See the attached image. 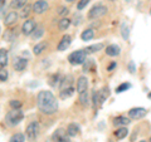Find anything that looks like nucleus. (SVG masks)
I'll use <instances>...</instances> for the list:
<instances>
[{
    "label": "nucleus",
    "mask_w": 151,
    "mask_h": 142,
    "mask_svg": "<svg viewBox=\"0 0 151 142\" xmlns=\"http://www.w3.org/2000/svg\"><path fill=\"white\" fill-rule=\"evenodd\" d=\"M37 106L44 115H53L58 110V102L54 94L49 91H40L37 96Z\"/></svg>",
    "instance_id": "1"
},
{
    "label": "nucleus",
    "mask_w": 151,
    "mask_h": 142,
    "mask_svg": "<svg viewBox=\"0 0 151 142\" xmlns=\"http://www.w3.org/2000/svg\"><path fill=\"white\" fill-rule=\"evenodd\" d=\"M86 55L87 53L84 50H76L73 53H70L68 57V60L70 64L77 65V64H83L86 62Z\"/></svg>",
    "instance_id": "2"
},
{
    "label": "nucleus",
    "mask_w": 151,
    "mask_h": 142,
    "mask_svg": "<svg viewBox=\"0 0 151 142\" xmlns=\"http://www.w3.org/2000/svg\"><path fill=\"white\" fill-rule=\"evenodd\" d=\"M23 118H24V115H23V112L22 111H19V110H13L12 112H9L6 117H5V120L6 122L10 126H15L18 125L19 122H22L23 121Z\"/></svg>",
    "instance_id": "3"
},
{
    "label": "nucleus",
    "mask_w": 151,
    "mask_h": 142,
    "mask_svg": "<svg viewBox=\"0 0 151 142\" xmlns=\"http://www.w3.org/2000/svg\"><path fill=\"white\" fill-rule=\"evenodd\" d=\"M38 133H39V125H38V122H35V121L30 122L25 130V135L28 137V140H30V141L35 140Z\"/></svg>",
    "instance_id": "4"
},
{
    "label": "nucleus",
    "mask_w": 151,
    "mask_h": 142,
    "mask_svg": "<svg viewBox=\"0 0 151 142\" xmlns=\"http://www.w3.org/2000/svg\"><path fill=\"white\" fill-rule=\"evenodd\" d=\"M106 13H107V8L105 5H96V6H93L91 10H89L88 16L91 19H97V18L103 16Z\"/></svg>",
    "instance_id": "5"
},
{
    "label": "nucleus",
    "mask_w": 151,
    "mask_h": 142,
    "mask_svg": "<svg viewBox=\"0 0 151 142\" xmlns=\"http://www.w3.org/2000/svg\"><path fill=\"white\" fill-rule=\"evenodd\" d=\"M37 29V25L34 20H32V19H28V20H25L24 23H23L22 25V32L24 35H30L33 34V32H34Z\"/></svg>",
    "instance_id": "6"
},
{
    "label": "nucleus",
    "mask_w": 151,
    "mask_h": 142,
    "mask_svg": "<svg viewBox=\"0 0 151 142\" xmlns=\"http://www.w3.org/2000/svg\"><path fill=\"white\" fill-rule=\"evenodd\" d=\"M146 115V110L142 107H136V108H131L129 111V116L132 120H140Z\"/></svg>",
    "instance_id": "7"
},
{
    "label": "nucleus",
    "mask_w": 151,
    "mask_h": 142,
    "mask_svg": "<svg viewBox=\"0 0 151 142\" xmlns=\"http://www.w3.org/2000/svg\"><path fill=\"white\" fill-rule=\"evenodd\" d=\"M45 10H48V3L45 0H38V1L34 3V5H33V11L37 14H42Z\"/></svg>",
    "instance_id": "8"
},
{
    "label": "nucleus",
    "mask_w": 151,
    "mask_h": 142,
    "mask_svg": "<svg viewBox=\"0 0 151 142\" xmlns=\"http://www.w3.org/2000/svg\"><path fill=\"white\" fill-rule=\"evenodd\" d=\"M28 65V60L24 59V58H20V57H17L15 59H14V64L13 67L15 70H18V72H22V70H24L27 68Z\"/></svg>",
    "instance_id": "9"
},
{
    "label": "nucleus",
    "mask_w": 151,
    "mask_h": 142,
    "mask_svg": "<svg viewBox=\"0 0 151 142\" xmlns=\"http://www.w3.org/2000/svg\"><path fill=\"white\" fill-rule=\"evenodd\" d=\"M87 88H88V79L82 75V77H79L78 80H77V92L81 94L83 92H87Z\"/></svg>",
    "instance_id": "10"
},
{
    "label": "nucleus",
    "mask_w": 151,
    "mask_h": 142,
    "mask_svg": "<svg viewBox=\"0 0 151 142\" xmlns=\"http://www.w3.org/2000/svg\"><path fill=\"white\" fill-rule=\"evenodd\" d=\"M70 42H72L70 37H69V35H64L62 39H60L58 47H57V49H58L59 52H63V50H65V49H68L69 45H70Z\"/></svg>",
    "instance_id": "11"
},
{
    "label": "nucleus",
    "mask_w": 151,
    "mask_h": 142,
    "mask_svg": "<svg viewBox=\"0 0 151 142\" xmlns=\"http://www.w3.org/2000/svg\"><path fill=\"white\" fill-rule=\"evenodd\" d=\"M52 138H53V142H69V140L65 137V132H63L62 130H57Z\"/></svg>",
    "instance_id": "12"
},
{
    "label": "nucleus",
    "mask_w": 151,
    "mask_h": 142,
    "mask_svg": "<svg viewBox=\"0 0 151 142\" xmlns=\"http://www.w3.org/2000/svg\"><path fill=\"white\" fill-rule=\"evenodd\" d=\"M120 52H121V49H120V47L117 45V44H111V45H108L107 48H106V54L110 55V57L119 55Z\"/></svg>",
    "instance_id": "13"
},
{
    "label": "nucleus",
    "mask_w": 151,
    "mask_h": 142,
    "mask_svg": "<svg viewBox=\"0 0 151 142\" xmlns=\"http://www.w3.org/2000/svg\"><path fill=\"white\" fill-rule=\"evenodd\" d=\"M47 47H48V43H47V42H39V43H37L34 45V48H33V53H34L35 55H39L45 50Z\"/></svg>",
    "instance_id": "14"
},
{
    "label": "nucleus",
    "mask_w": 151,
    "mask_h": 142,
    "mask_svg": "<svg viewBox=\"0 0 151 142\" xmlns=\"http://www.w3.org/2000/svg\"><path fill=\"white\" fill-rule=\"evenodd\" d=\"M17 19H18V14L17 11H10V13H8V15L5 16V19H4V23H5V25H12L14 24V23L17 22Z\"/></svg>",
    "instance_id": "15"
},
{
    "label": "nucleus",
    "mask_w": 151,
    "mask_h": 142,
    "mask_svg": "<svg viewBox=\"0 0 151 142\" xmlns=\"http://www.w3.org/2000/svg\"><path fill=\"white\" fill-rule=\"evenodd\" d=\"M130 123V120L127 117H124V116H119V117H116L115 120H113V125L115 126H127Z\"/></svg>",
    "instance_id": "16"
},
{
    "label": "nucleus",
    "mask_w": 151,
    "mask_h": 142,
    "mask_svg": "<svg viewBox=\"0 0 151 142\" xmlns=\"http://www.w3.org/2000/svg\"><path fill=\"white\" fill-rule=\"evenodd\" d=\"M79 133V127L76 125V123H70L68 125L67 127V135L70 136V137H74V136H77Z\"/></svg>",
    "instance_id": "17"
},
{
    "label": "nucleus",
    "mask_w": 151,
    "mask_h": 142,
    "mask_svg": "<svg viewBox=\"0 0 151 142\" xmlns=\"http://www.w3.org/2000/svg\"><path fill=\"white\" fill-rule=\"evenodd\" d=\"M8 64V50L0 49V68L5 67Z\"/></svg>",
    "instance_id": "18"
},
{
    "label": "nucleus",
    "mask_w": 151,
    "mask_h": 142,
    "mask_svg": "<svg viewBox=\"0 0 151 142\" xmlns=\"http://www.w3.org/2000/svg\"><path fill=\"white\" fill-rule=\"evenodd\" d=\"M127 135H129V130H127L126 127H120V128H119V130H116V132H115V136H116V138H117V140L125 138Z\"/></svg>",
    "instance_id": "19"
},
{
    "label": "nucleus",
    "mask_w": 151,
    "mask_h": 142,
    "mask_svg": "<svg viewBox=\"0 0 151 142\" xmlns=\"http://www.w3.org/2000/svg\"><path fill=\"white\" fill-rule=\"evenodd\" d=\"M103 45L102 43H98V44H93V45H89V47H87L86 49H84V52L86 53H96V52H98V50H101V49H103Z\"/></svg>",
    "instance_id": "20"
},
{
    "label": "nucleus",
    "mask_w": 151,
    "mask_h": 142,
    "mask_svg": "<svg viewBox=\"0 0 151 142\" xmlns=\"http://www.w3.org/2000/svg\"><path fill=\"white\" fill-rule=\"evenodd\" d=\"M121 35H122V38H124L125 40H129V38H130V28H129V25H127L126 23H122V25H121Z\"/></svg>",
    "instance_id": "21"
},
{
    "label": "nucleus",
    "mask_w": 151,
    "mask_h": 142,
    "mask_svg": "<svg viewBox=\"0 0 151 142\" xmlns=\"http://www.w3.org/2000/svg\"><path fill=\"white\" fill-rule=\"evenodd\" d=\"M94 37V32L92 29H86L82 34H81V38H82V40L84 42H88V40H91L92 38Z\"/></svg>",
    "instance_id": "22"
},
{
    "label": "nucleus",
    "mask_w": 151,
    "mask_h": 142,
    "mask_svg": "<svg viewBox=\"0 0 151 142\" xmlns=\"http://www.w3.org/2000/svg\"><path fill=\"white\" fill-rule=\"evenodd\" d=\"M74 93V88H72V87H69V88H65V89H62L60 91V98L62 99H65V98H68V97H70L72 94Z\"/></svg>",
    "instance_id": "23"
},
{
    "label": "nucleus",
    "mask_w": 151,
    "mask_h": 142,
    "mask_svg": "<svg viewBox=\"0 0 151 142\" xmlns=\"http://www.w3.org/2000/svg\"><path fill=\"white\" fill-rule=\"evenodd\" d=\"M70 83H72V77H70V75H65L62 80V83H60V91L65 89V88H69Z\"/></svg>",
    "instance_id": "24"
},
{
    "label": "nucleus",
    "mask_w": 151,
    "mask_h": 142,
    "mask_svg": "<svg viewBox=\"0 0 151 142\" xmlns=\"http://www.w3.org/2000/svg\"><path fill=\"white\" fill-rule=\"evenodd\" d=\"M27 1H28V0H13L12 8H14V9L23 8V6H25V5H27Z\"/></svg>",
    "instance_id": "25"
},
{
    "label": "nucleus",
    "mask_w": 151,
    "mask_h": 142,
    "mask_svg": "<svg viewBox=\"0 0 151 142\" xmlns=\"http://www.w3.org/2000/svg\"><path fill=\"white\" fill-rule=\"evenodd\" d=\"M79 102L83 106H88L89 105V98H88V92H83L79 94Z\"/></svg>",
    "instance_id": "26"
},
{
    "label": "nucleus",
    "mask_w": 151,
    "mask_h": 142,
    "mask_svg": "<svg viewBox=\"0 0 151 142\" xmlns=\"http://www.w3.org/2000/svg\"><path fill=\"white\" fill-rule=\"evenodd\" d=\"M69 24H70V20H68L67 18H63L62 20L59 22L58 27H59V29H60V30H65V29H67V28L69 27Z\"/></svg>",
    "instance_id": "27"
},
{
    "label": "nucleus",
    "mask_w": 151,
    "mask_h": 142,
    "mask_svg": "<svg viewBox=\"0 0 151 142\" xmlns=\"http://www.w3.org/2000/svg\"><path fill=\"white\" fill-rule=\"evenodd\" d=\"M130 88H131V84H130V83H122V84H120V86L116 88V93L126 92L127 89H130Z\"/></svg>",
    "instance_id": "28"
},
{
    "label": "nucleus",
    "mask_w": 151,
    "mask_h": 142,
    "mask_svg": "<svg viewBox=\"0 0 151 142\" xmlns=\"http://www.w3.org/2000/svg\"><path fill=\"white\" fill-rule=\"evenodd\" d=\"M9 142H24V136L22 133H15L12 136V138L9 140Z\"/></svg>",
    "instance_id": "29"
},
{
    "label": "nucleus",
    "mask_w": 151,
    "mask_h": 142,
    "mask_svg": "<svg viewBox=\"0 0 151 142\" xmlns=\"http://www.w3.org/2000/svg\"><path fill=\"white\" fill-rule=\"evenodd\" d=\"M92 102H93L94 107L98 106V103H100V92L93 91V93H92Z\"/></svg>",
    "instance_id": "30"
},
{
    "label": "nucleus",
    "mask_w": 151,
    "mask_h": 142,
    "mask_svg": "<svg viewBox=\"0 0 151 142\" xmlns=\"http://www.w3.org/2000/svg\"><path fill=\"white\" fill-rule=\"evenodd\" d=\"M108 97V89L107 88H103L102 91L100 92V103H103L105 99Z\"/></svg>",
    "instance_id": "31"
},
{
    "label": "nucleus",
    "mask_w": 151,
    "mask_h": 142,
    "mask_svg": "<svg viewBox=\"0 0 151 142\" xmlns=\"http://www.w3.org/2000/svg\"><path fill=\"white\" fill-rule=\"evenodd\" d=\"M44 34V29L43 28H38V29H35V33L33 34V39H39V38Z\"/></svg>",
    "instance_id": "32"
},
{
    "label": "nucleus",
    "mask_w": 151,
    "mask_h": 142,
    "mask_svg": "<svg viewBox=\"0 0 151 142\" xmlns=\"http://www.w3.org/2000/svg\"><path fill=\"white\" fill-rule=\"evenodd\" d=\"M10 107L13 108V110H19V108L22 107V102H20V101H15V99H13V101H10Z\"/></svg>",
    "instance_id": "33"
},
{
    "label": "nucleus",
    "mask_w": 151,
    "mask_h": 142,
    "mask_svg": "<svg viewBox=\"0 0 151 142\" xmlns=\"http://www.w3.org/2000/svg\"><path fill=\"white\" fill-rule=\"evenodd\" d=\"M8 79V70L5 68H0V80H6Z\"/></svg>",
    "instance_id": "34"
},
{
    "label": "nucleus",
    "mask_w": 151,
    "mask_h": 142,
    "mask_svg": "<svg viewBox=\"0 0 151 142\" xmlns=\"http://www.w3.org/2000/svg\"><path fill=\"white\" fill-rule=\"evenodd\" d=\"M89 1H91V0H81V1L77 4V9H78V10H82V9L86 8V5Z\"/></svg>",
    "instance_id": "35"
},
{
    "label": "nucleus",
    "mask_w": 151,
    "mask_h": 142,
    "mask_svg": "<svg viewBox=\"0 0 151 142\" xmlns=\"http://www.w3.org/2000/svg\"><path fill=\"white\" fill-rule=\"evenodd\" d=\"M29 11H30V6L29 5H25V8L23 9V11H22V18H25V16H28L29 15Z\"/></svg>",
    "instance_id": "36"
},
{
    "label": "nucleus",
    "mask_w": 151,
    "mask_h": 142,
    "mask_svg": "<svg viewBox=\"0 0 151 142\" xmlns=\"http://www.w3.org/2000/svg\"><path fill=\"white\" fill-rule=\"evenodd\" d=\"M68 14V9L65 8V6H60L59 9H58V15H67Z\"/></svg>",
    "instance_id": "37"
},
{
    "label": "nucleus",
    "mask_w": 151,
    "mask_h": 142,
    "mask_svg": "<svg viewBox=\"0 0 151 142\" xmlns=\"http://www.w3.org/2000/svg\"><path fill=\"white\" fill-rule=\"evenodd\" d=\"M129 70H130V73H135L136 72V68H135V63L134 62H130L129 63Z\"/></svg>",
    "instance_id": "38"
},
{
    "label": "nucleus",
    "mask_w": 151,
    "mask_h": 142,
    "mask_svg": "<svg viewBox=\"0 0 151 142\" xmlns=\"http://www.w3.org/2000/svg\"><path fill=\"white\" fill-rule=\"evenodd\" d=\"M115 67H116V62H113L112 64H110V67H108V70H112Z\"/></svg>",
    "instance_id": "39"
},
{
    "label": "nucleus",
    "mask_w": 151,
    "mask_h": 142,
    "mask_svg": "<svg viewBox=\"0 0 151 142\" xmlns=\"http://www.w3.org/2000/svg\"><path fill=\"white\" fill-rule=\"evenodd\" d=\"M4 3H5V0H0V8L4 5Z\"/></svg>",
    "instance_id": "40"
},
{
    "label": "nucleus",
    "mask_w": 151,
    "mask_h": 142,
    "mask_svg": "<svg viewBox=\"0 0 151 142\" xmlns=\"http://www.w3.org/2000/svg\"><path fill=\"white\" fill-rule=\"evenodd\" d=\"M65 1H68V3H72V1H76V0H65Z\"/></svg>",
    "instance_id": "41"
},
{
    "label": "nucleus",
    "mask_w": 151,
    "mask_h": 142,
    "mask_svg": "<svg viewBox=\"0 0 151 142\" xmlns=\"http://www.w3.org/2000/svg\"><path fill=\"white\" fill-rule=\"evenodd\" d=\"M126 1H127V3H131V1H132V0H126Z\"/></svg>",
    "instance_id": "42"
},
{
    "label": "nucleus",
    "mask_w": 151,
    "mask_h": 142,
    "mask_svg": "<svg viewBox=\"0 0 151 142\" xmlns=\"http://www.w3.org/2000/svg\"><path fill=\"white\" fill-rule=\"evenodd\" d=\"M149 97H150V98H151V93H150V94H149Z\"/></svg>",
    "instance_id": "43"
},
{
    "label": "nucleus",
    "mask_w": 151,
    "mask_h": 142,
    "mask_svg": "<svg viewBox=\"0 0 151 142\" xmlns=\"http://www.w3.org/2000/svg\"><path fill=\"white\" fill-rule=\"evenodd\" d=\"M140 142H146V141H140Z\"/></svg>",
    "instance_id": "44"
},
{
    "label": "nucleus",
    "mask_w": 151,
    "mask_h": 142,
    "mask_svg": "<svg viewBox=\"0 0 151 142\" xmlns=\"http://www.w3.org/2000/svg\"><path fill=\"white\" fill-rule=\"evenodd\" d=\"M150 142H151V138H150Z\"/></svg>",
    "instance_id": "45"
},
{
    "label": "nucleus",
    "mask_w": 151,
    "mask_h": 142,
    "mask_svg": "<svg viewBox=\"0 0 151 142\" xmlns=\"http://www.w3.org/2000/svg\"><path fill=\"white\" fill-rule=\"evenodd\" d=\"M150 14H151V10H150Z\"/></svg>",
    "instance_id": "46"
}]
</instances>
